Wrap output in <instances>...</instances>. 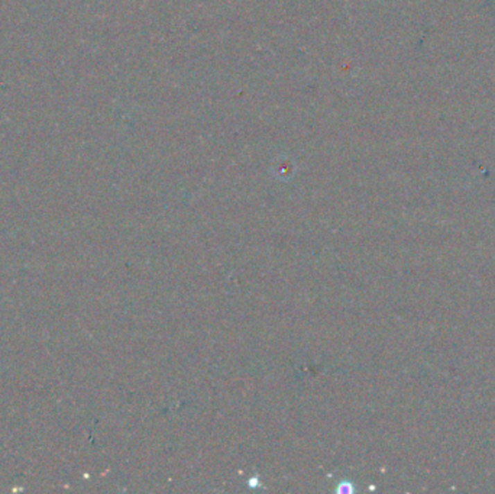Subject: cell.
<instances>
[{
  "instance_id": "obj_1",
  "label": "cell",
  "mask_w": 495,
  "mask_h": 494,
  "mask_svg": "<svg viewBox=\"0 0 495 494\" xmlns=\"http://www.w3.org/2000/svg\"><path fill=\"white\" fill-rule=\"evenodd\" d=\"M338 491H339V493L346 494V493H351V491H354V488H352L351 483H346V482H343V483H340V484H339Z\"/></svg>"
}]
</instances>
